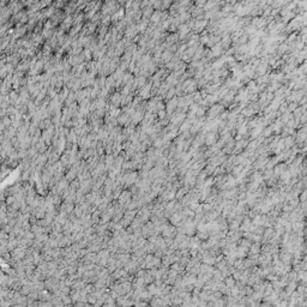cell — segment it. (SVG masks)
<instances>
[{"mask_svg":"<svg viewBox=\"0 0 307 307\" xmlns=\"http://www.w3.org/2000/svg\"><path fill=\"white\" fill-rule=\"evenodd\" d=\"M132 199H133V194H132V192L130 191V190H124V191L121 192V194L119 196V198L116 199V201L124 208V209H126L127 208V205L132 201Z\"/></svg>","mask_w":307,"mask_h":307,"instance_id":"6da1fadb","label":"cell"},{"mask_svg":"<svg viewBox=\"0 0 307 307\" xmlns=\"http://www.w3.org/2000/svg\"><path fill=\"white\" fill-rule=\"evenodd\" d=\"M121 98H123V96L120 94V91L113 93L112 95L109 96V100H108L109 107L110 108H120V106H121Z\"/></svg>","mask_w":307,"mask_h":307,"instance_id":"7a4b0ae2","label":"cell"},{"mask_svg":"<svg viewBox=\"0 0 307 307\" xmlns=\"http://www.w3.org/2000/svg\"><path fill=\"white\" fill-rule=\"evenodd\" d=\"M139 32H138V29H137V23L136 24H132V25H128L127 28L125 29V37L128 38V40H132L136 36H138Z\"/></svg>","mask_w":307,"mask_h":307,"instance_id":"3957f363","label":"cell"},{"mask_svg":"<svg viewBox=\"0 0 307 307\" xmlns=\"http://www.w3.org/2000/svg\"><path fill=\"white\" fill-rule=\"evenodd\" d=\"M118 123H119V126H121V127H127L131 125V116L123 110V113L118 118Z\"/></svg>","mask_w":307,"mask_h":307,"instance_id":"277c9868","label":"cell"},{"mask_svg":"<svg viewBox=\"0 0 307 307\" xmlns=\"http://www.w3.org/2000/svg\"><path fill=\"white\" fill-rule=\"evenodd\" d=\"M144 112H141V110H137L132 116H131V125L133 126H137V125L142 124V121L144 120Z\"/></svg>","mask_w":307,"mask_h":307,"instance_id":"5b68a950","label":"cell"},{"mask_svg":"<svg viewBox=\"0 0 307 307\" xmlns=\"http://www.w3.org/2000/svg\"><path fill=\"white\" fill-rule=\"evenodd\" d=\"M65 178L67 179V181L71 182L75 181L77 178H78V169L75 168V167H71L70 169H67L66 173H65Z\"/></svg>","mask_w":307,"mask_h":307,"instance_id":"8992f818","label":"cell"},{"mask_svg":"<svg viewBox=\"0 0 307 307\" xmlns=\"http://www.w3.org/2000/svg\"><path fill=\"white\" fill-rule=\"evenodd\" d=\"M176 106H178V100H176V98L169 100V101L167 102V105H166V112H167L168 114H173V112L175 110Z\"/></svg>","mask_w":307,"mask_h":307,"instance_id":"52a82bcc","label":"cell"},{"mask_svg":"<svg viewBox=\"0 0 307 307\" xmlns=\"http://www.w3.org/2000/svg\"><path fill=\"white\" fill-rule=\"evenodd\" d=\"M114 162H115V156L112 154V155H106V158H105V164H106V168H107V171H110L112 168H113V166H114Z\"/></svg>","mask_w":307,"mask_h":307,"instance_id":"ba28073f","label":"cell"},{"mask_svg":"<svg viewBox=\"0 0 307 307\" xmlns=\"http://www.w3.org/2000/svg\"><path fill=\"white\" fill-rule=\"evenodd\" d=\"M73 214H75V216H76L77 218H82V217L84 216V214H85V212H84V210L82 209V206H80V205H76Z\"/></svg>","mask_w":307,"mask_h":307,"instance_id":"9c48e42d","label":"cell"},{"mask_svg":"<svg viewBox=\"0 0 307 307\" xmlns=\"http://www.w3.org/2000/svg\"><path fill=\"white\" fill-rule=\"evenodd\" d=\"M70 187L73 190V191H79L80 190V181L78 180V179H76L75 181H72L71 184H70Z\"/></svg>","mask_w":307,"mask_h":307,"instance_id":"30bf717a","label":"cell"},{"mask_svg":"<svg viewBox=\"0 0 307 307\" xmlns=\"http://www.w3.org/2000/svg\"><path fill=\"white\" fill-rule=\"evenodd\" d=\"M7 76H9V72H7V70H6V66L0 67V77H1V79L4 80Z\"/></svg>","mask_w":307,"mask_h":307,"instance_id":"8fae6325","label":"cell"},{"mask_svg":"<svg viewBox=\"0 0 307 307\" xmlns=\"http://www.w3.org/2000/svg\"><path fill=\"white\" fill-rule=\"evenodd\" d=\"M157 118H158V120H163L164 118H167V112H166V110L158 112V113H157Z\"/></svg>","mask_w":307,"mask_h":307,"instance_id":"7c38bea8","label":"cell"},{"mask_svg":"<svg viewBox=\"0 0 307 307\" xmlns=\"http://www.w3.org/2000/svg\"><path fill=\"white\" fill-rule=\"evenodd\" d=\"M174 93H175V90H174V88H171L169 90H168V93H167V95H166V97L167 98H169V100H172V97L174 96Z\"/></svg>","mask_w":307,"mask_h":307,"instance_id":"4fadbf2b","label":"cell"},{"mask_svg":"<svg viewBox=\"0 0 307 307\" xmlns=\"http://www.w3.org/2000/svg\"><path fill=\"white\" fill-rule=\"evenodd\" d=\"M185 192H186L185 188H184V190H179V192L176 193V198H178V199H181V197L185 196Z\"/></svg>","mask_w":307,"mask_h":307,"instance_id":"5bb4252c","label":"cell"},{"mask_svg":"<svg viewBox=\"0 0 307 307\" xmlns=\"http://www.w3.org/2000/svg\"><path fill=\"white\" fill-rule=\"evenodd\" d=\"M227 284H228V286H233V284H234V282H233L231 278H230V279H227Z\"/></svg>","mask_w":307,"mask_h":307,"instance_id":"9a60e30c","label":"cell"}]
</instances>
